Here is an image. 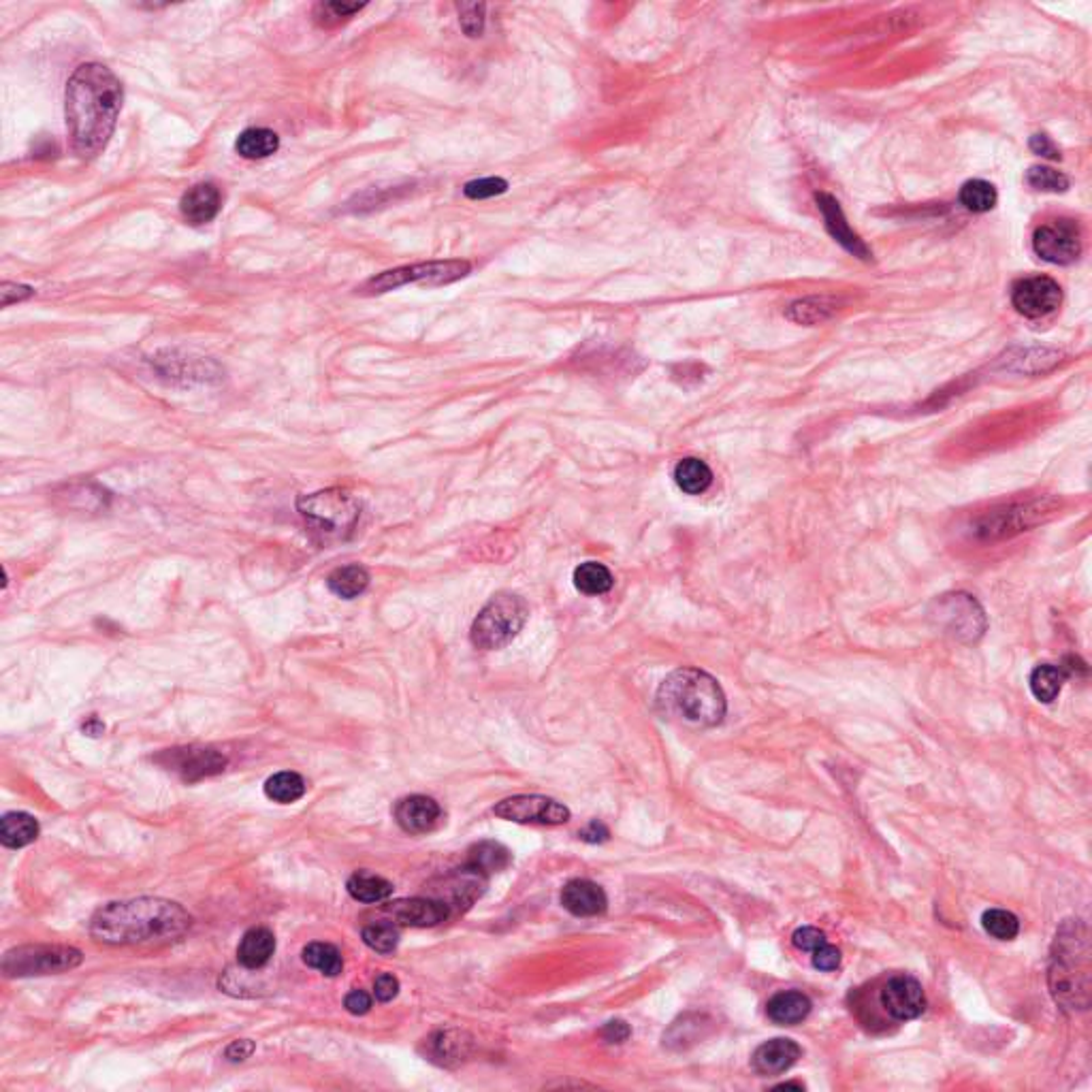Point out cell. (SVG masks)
<instances>
[{
    "instance_id": "obj_1",
    "label": "cell",
    "mask_w": 1092,
    "mask_h": 1092,
    "mask_svg": "<svg viewBox=\"0 0 1092 1092\" xmlns=\"http://www.w3.org/2000/svg\"><path fill=\"white\" fill-rule=\"evenodd\" d=\"M122 103L124 88L111 69L99 62L77 66L66 84V127L82 160H92L108 148Z\"/></svg>"
},
{
    "instance_id": "obj_2",
    "label": "cell",
    "mask_w": 1092,
    "mask_h": 1092,
    "mask_svg": "<svg viewBox=\"0 0 1092 1092\" xmlns=\"http://www.w3.org/2000/svg\"><path fill=\"white\" fill-rule=\"evenodd\" d=\"M192 917L167 898H133L109 903L92 915L90 934L108 945H169L182 939Z\"/></svg>"
},
{
    "instance_id": "obj_3",
    "label": "cell",
    "mask_w": 1092,
    "mask_h": 1092,
    "mask_svg": "<svg viewBox=\"0 0 1092 1092\" xmlns=\"http://www.w3.org/2000/svg\"><path fill=\"white\" fill-rule=\"evenodd\" d=\"M655 704L666 719L695 728L719 726L728 711L721 685L698 668H679L666 676L657 690Z\"/></svg>"
},
{
    "instance_id": "obj_4",
    "label": "cell",
    "mask_w": 1092,
    "mask_h": 1092,
    "mask_svg": "<svg viewBox=\"0 0 1092 1092\" xmlns=\"http://www.w3.org/2000/svg\"><path fill=\"white\" fill-rule=\"evenodd\" d=\"M1052 997L1065 1009L1090 1005V947L1086 926L1069 920L1056 933L1050 960Z\"/></svg>"
},
{
    "instance_id": "obj_5",
    "label": "cell",
    "mask_w": 1092,
    "mask_h": 1092,
    "mask_svg": "<svg viewBox=\"0 0 1092 1092\" xmlns=\"http://www.w3.org/2000/svg\"><path fill=\"white\" fill-rule=\"evenodd\" d=\"M529 619L525 597L512 592H499L491 597L472 623L470 641L476 649L497 651L510 644Z\"/></svg>"
},
{
    "instance_id": "obj_6",
    "label": "cell",
    "mask_w": 1092,
    "mask_h": 1092,
    "mask_svg": "<svg viewBox=\"0 0 1092 1092\" xmlns=\"http://www.w3.org/2000/svg\"><path fill=\"white\" fill-rule=\"evenodd\" d=\"M297 510L325 543L346 540L361 517V504L344 489H325L302 496L297 499Z\"/></svg>"
},
{
    "instance_id": "obj_7",
    "label": "cell",
    "mask_w": 1092,
    "mask_h": 1092,
    "mask_svg": "<svg viewBox=\"0 0 1092 1092\" xmlns=\"http://www.w3.org/2000/svg\"><path fill=\"white\" fill-rule=\"evenodd\" d=\"M472 272V265L468 260H429V263H417V265H403L398 269H389L380 276H374L361 286L363 295H382L395 291V288L405 284H427V286H442L457 282V279L466 278Z\"/></svg>"
},
{
    "instance_id": "obj_8",
    "label": "cell",
    "mask_w": 1092,
    "mask_h": 1092,
    "mask_svg": "<svg viewBox=\"0 0 1092 1092\" xmlns=\"http://www.w3.org/2000/svg\"><path fill=\"white\" fill-rule=\"evenodd\" d=\"M82 960V952L69 945H22L5 954L3 971L7 978H33L75 969Z\"/></svg>"
},
{
    "instance_id": "obj_9",
    "label": "cell",
    "mask_w": 1092,
    "mask_h": 1092,
    "mask_svg": "<svg viewBox=\"0 0 1092 1092\" xmlns=\"http://www.w3.org/2000/svg\"><path fill=\"white\" fill-rule=\"evenodd\" d=\"M936 611L933 617L936 623L945 627L947 634H952L959 641H978L985 630L983 611L980 604L966 594H952L943 595L934 602Z\"/></svg>"
},
{
    "instance_id": "obj_10",
    "label": "cell",
    "mask_w": 1092,
    "mask_h": 1092,
    "mask_svg": "<svg viewBox=\"0 0 1092 1092\" xmlns=\"http://www.w3.org/2000/svg\"><path fill=\"white\" fill-rule=\"evenodd\" d=\"M493 813L501 819L517 821V824H540V826H562L570 819V809L562 802L548 796L523 794L501 800L493 809Z\"/></svg>"
},
{
    "instance_id": "obj_11",
    "label": "cell",
    "mask_w": 1092,
    "mask_h": 1092,
    "mask_svg": "<svg viewBox=\"0 0 1092 1092\" xmlns=\"http://www.w3.org/2000/svg\"><path fill=\"white\" fill-rule=\"evenodd\" d=\"M1032 248L1035 253L1055 265H1069L1081 253V237L1076 222L1055 220L1041 225L1032 235Z\"/></svg>"
},
{
    "instance_id": "obj_12",
    "label": "cell",
    "mask_w": 1092,
    "mask_h": 1092,
    "mask_svg": "<svg viewBox=\"0 0 1092 1092\" xmlns=\"http://www.w3.org/2000/svg\"><path fill=\"white\" fill-rule=\"evenodd\" d=\"M1062 302V291L1056 279L1046 276L1024 278L1013 286L1011 303L1018 314L1027 318H1043L1058 310Z\"/></svg>"
},
{
    "instance_id": "obj_13",
    "label": "cell",
    "mask_w": 1092,
    "mask_h": 1092,
    "mask_svg": "<svg viewBox=\"0 0 1092 1092\" xmlns=\"http://www.w3.org/2000/svg\"><path fill=\"white\" fill-rule=\"evenodd\" d=\"M164 768H169L183 781H199L206 777H214L218 772L225 770L227 758L209 747H183V749H169L158 758Z\"/></svg>"
},
{
    "instance_id": "obj_14",
    "label": "cell",
    "mask_w": 1092,
    "mask_h": 1092,
    "mask_svg": "<svg viewBox=\"0 0 1092 1092\" xmlns=\"http://www.w3.org/2000/svg\"><path fill=\"white\" fill-rule=\"evenodd\" d=\"M882 1005L894 1020H915L926 1009V994L922 983L911 975H894L882 990Z\"/></svg>"
},
{
    "instance_id": "obj_15",
    "label": "cell",
    "mask_w": 1092,
    "mask_h": 1092,
    "mask_svg": "<svg viewBox=\"0 0 1092 1092\" xmlns=\"http://www.w3.org/2000/svg\"><path fill=\"white\" fill-rule=\"evenodd\" d=\"M384 911L393 917L395 924L427 929V926H438L447 920L449 905L438 901V898H401V901L386 905Z\"/></svg>"
},
{
    "instance_id": "obj_16",
    "label": "cell",
    "mask_w": 1092,
    "mask_h": 1092,
    "mask_svg": "<svg viewBox=\"0 0 1092 1092\" xmlns=\"http://www.w3.org/2000/svg\"><path fill=\"white\" fill-rule=\"evenodd\" d=\"M395 821L408 835H427L436 830L442 821V809L429 796H405L395 805Z\"/></svg>"
},
{
    "instance_id": "obj_17",
    "label": "cell",
    "mask_w": 1092,
    "mask_h": 1092,
    "mask_svg": "<svg viewBox=\"0 0 1092 1092\" xmlns=\"http://www.w3.org/2000/svg\"><path fill=\"white\" fill-rule=\"evenodd\" d=\"M222 195L220 188L211 182H201L183 192L180 199L182 218L192 227H203L220 214Z\"/></svg>"
},
{
    "instance_id": "obj_18",
    "label": "cell",
    "mask_w": 1092,
    "mask_h": 1092,
    "mask_svg": "<svg viewBox=\"0 0 1092 1092\" xmlns=\"http://www.w3.org/2000/svg\"><path fill=\"white\" fill-rule=\"evenodd\" d=\"M800 1055H802V1050L794 1039L777 1037V1039H770L766 1043H762V1046L753 1052L751 1065L760 1076H768V1078L770 1076H781V1074H786L788 1069L796 1065V1060L800 1058Z\"/></svg>"
},
{
    "instance_id": "obj_19",
    "label": "cell",
    "mask_w": 1092,
    "mask_h": 1092,
    "mask_svg": "<svg viewBox=\"0 0 1092 1092\" xmlns=\"http://www.w3.org/2000/svg\"><path fill=\"white\" fill-rule=\"evenodd\" d=\"M564 910L576 917L602 915L608 907L606 892L589 879H572L562 890Z\"/></svg>"
},
{
    "instance_id": "obj_20",
    "label": "cell",
    "mask_w": 1092,
    "mask_h": 1092,
    "mask_svg": "<svg viewBox=\"0 0 1092 1092\" xmlns=\"http://www.w3.org/2000/svg\"><path fill=\"white\" fill-rule=\"evenodd\" d=\"M472 1039L461 1031H438L425 1039L427 1058L442 1067H452L470 1055Z\"/></svg>"
},
{
    "instance_id": "obj_21",
    "label": "cell",
    "mask_w": 1092,
    "mask_h": 1092,
    "mask_svg": "<svg viewBox=\"0 0 1092 1092\" xmlns=\"http://www.w3.org/2000/svg\"><path fill=\"white\" fill-rule=\"evenodd\" d=\"M817 206L821 209V214H824L826 220V229L830 231V235H833L840 246L849 253L860 256V258H868V248L864 246V241L860 239L852 229H849L847 220L843 216V211H840L838 203L830 197V195H817Z\"/></svg>"
},
{
    "instance_id": "obj_22",
    "label": "cell",
    "mask_w": 1092,
    "mask_h": 1092,
    "mask_svg": "<svg viewBox=\"0 0 1092 1092\" xmlns=\"http://www.w3.org/2000/svg\"><path fill=\"white\" fill-rule=\"evenodd\" d=\"M274 952H276L274 933L269 929H263V926H258V929H250L244 936H241L237 947V960L244 969L250 971L263 969V966L272 960Z\"/></svg>"
},
{
    "instance_id": "obj_23",
    "label": "cell",
    "mask_w": 1092,
    "mask_h": 1092,
    "mask_svg": "<svg viewBox=\"0 0 1092 1092\" xmlns=\"http://www.w3.org/2000/svg\"><path fill=\"white\" fill-rule=\"evenodd\" d=\"M811 1007L813 1005H811L807 994L798 990H783L766 1003V1016L779 1027H794V1024L809 1018Z\"/></svg>"
},
{
    "instance_id": "obj_24",
    "label": "cell",
    "mask_w": 1092,
    "mask_h": 1092,
    "mask_svg": "<svg viewBox=\"0 0 1092 1092\" xmlns=\"http://www.w3.org/2000/svg\"><path fill=\"white\" fill-rule=\"evenodd\" d=\"M1043 510V506H1020V508H1009V510H1003V512H994V515L983 521L980 525V531H983L988 538L994 536H1007L1009 531H1022L1024 527H1029L1032 523H1037V517L1039 512Z\"/></svg>"
},
{
    "instance_id": "obj_25",
    "label": "cell",
    "mask_w": 1092,
    "mask_h": 1092,
    "mask_svg": "<svg viewBox=\"0 0 1092 1092\" xmlns=\"http://www.w3.org/2000/svg\"><path fill=\"white\" fill-rule=\"evenodd\" d=\"M38 837V824L33 815L19 813H7L0 819V840L9 849H19L31 845Z\"/></svg>"
},
{
    "instance_id": "obj_26",
    "label": "cell",
    "mask_w": 1092,
    "mask_h": 1092,
    "mask_svg": "<svg viewBox=\"0 0 1092 1092\" xmlns=\"http://www.w3.org/2000/svg\"><path fill=\"white\" fill-rule=\"evenodd\" d=\"M346 890L354 898V901L374 905V903L386 901V898L393 894V884L389 882V879H384L380 875H374L370 871H356L351 879H348Z\"/></svg>"
},
{
    "instance_id": "obj_27",
    "label": "cell",
    "mask_w": 1092,
    "mask_h": 1092,
    "mask_svg": "<svg viewBox=\"0 0 1092 1092\" xmlns=\"http://www.w3.org/2000/svg\"><path fill=\"white\" fill-rule=\"evenodd\" d=\"M674 482L688 496H700L713 485V472L702 459L688 457L674 466Z\"/></svg>"
},
{
    "instance_id": "obj_28",
    "label": "cell",
    "mask_w": 1092,
    "mask_h": 1092,
    "mask_svg": "<svg viewBox=\"0 0 1092 1092\" xmlns=\"http://www.w3.org/2000/svg\"><path fill=\"white\" fill-rule=\"evenodd\" d=\"M367 585H370V572H367L363 566L356 564L337 568L327 578V587L331 589V594L342 597V600H354V597H359L367 589Z\"/></svg>"
},
{
    "instance_id": "obj_29",
    "label": "cell",
    "mask_w": 1092,
    "mask_h": 1092,
    "mask_svg": "<svg viewBox=\"0 0 1092 1092\" xmlns=\"http://www.w3.org/2000/svg\"><path fill=\"white\" fill-rule=\"evenodd\" d=\"M279 150V137L269 129H246L235 141V152L246 160L269 158Z\"/></svg>"
},
{
    "instance_id": "obj_30",
    "label": "cell",
    "mask_w": 1092,
    "mask_h": 1092,
    "mask_svg": "<svg viewBox=\"0 0 1092 1092\" xmlns=\"http://www.w3.org/2000/svg\"><path fill=\"white\" fill-rule=\"evenodd\" d=\"M512 862V856L504 845L496 843V840H482V843L473 845L468 856V866L476 868L482 875L499 873L508 868Z\"/></svg>"
},
{
    "instance_id": "obj_31",
    "label": "cell",
    "mask_w": 1092,
    "mask_h": 1092,
    "mask_svg": "<svg viewBox=\"0 0 1092 1092\" xmlns=\"http://www.w3.org/2000/svg\"><path fill=\"white\" fill-rule=\"evenodd\" d=\"M574 587L585 595H602L613 589L615 578L604 564L585 562L574 570Z\"/></svg>"
},
{
    "instance_id": "obj_32",
    "label": "cell",
    "mask_w": 1092,
    "mask_h": 1092,
    "mask_svg": "<svg viewBox=\"0 0 1092 1092\" xmlns=\"http://www.w3.org/2000/svg\"><path fill=\"white\" fill-rule=\"evenodd\" d=\"M1062 683H1065V670H1062L1060 666H1052V664H1039L1037 668L1031 672L1029 679L1032 695L1043 704H1050L1058 698Z\"/></svg>"
},
{
    "instance_id": "obj_33",
    "label": "cell",
    "mask_w": 1092,
    "mask_h": 1092,
    "mask_svg": "<svg viewBox=\"0 0 1092 1092\" xmlns=\"http://www.w3.org/2000/svg\"><path fill=\"white\" fill-rule=\"evenodd\" d=\"M305 789V779L291 770L278 772V775L265 781V796L269 800L279 802V805H291V802L303 798Z\"/></svg>"
},
{
    "instance_id": "obj_34",
    "label": "cell",
    "mask_w": 1092,
    "mask_h": 1092,
    "mask_svg": "<svg viewBox=\"0 0 1092 1092\" xmlns=\"http://www.w3.org/2000/svg\"><path fill=\"white\" fill-rule=\"evenodd\" d=\"M303 962L321 971L327 978H337L344 971V959L340 950L331 943H310L303 947Z\"/></svg>"
},
{
    "instance_id": "obj_35",
    "label": "cell",
    "mask_w": 1092,
    "mask_h": 1092,
    "mask_svg": "<svg viewBox=\"0 0 1092 1092\" xmlns=\"http://www.w3.org/2000/svg\"><path fill=\"white\" fill-rule=\"evenodd\" d=\"M835 303L828 302V299H819V297H811V299H800V302L791 303L786 316L789 321H794L798 325H817L821 321H826L835 314Z\"/></svg>"
},
{
    "instance_id": "obj_36",
    "label": "cell",
    "mask_w": 1092,
    "mask_h": 1092,
    "mask_svg": "<svg viewBox=\"0 0 1092 1092\" xmlns=\"http://www.w3.org/2000/svg\"><path fill=\"white\" fill-rule=\"evenodd\" d=\"M960 203L962 206L975 211V214H983L997 206V190L990 182L985 180H971L966 182L960 190Z\"/></svg>"
},
{
    "instance_id": "obj_37",
    "label": "cell",
    "mask_w": 1092,
    "mask_h": 1092,
    "mask_svg": "<svg viewBox=\"0 0 1092 1092\" xmlns=\"http://www.w3.org/2000/svg\"><path fill=\"white\" fill-rule=\"evenodd\" d=\"M983 931L999 941H1013L1020 933L1018 917L1005 910H988L982 915Z\"/></svg>"
},
{
    "instance_id": "obj_38",
    "label": "cell",
    "mask_w": 1092,
    "mask_h": 1092,
    "mask_svg": "<svg viewBox=\"0 0 1092 1092\" xmlns=\"http://www.w3.org/2000/svg\"><path fill=\"white\" fill-rule=\"evenodd\" d=\"M365 3H318L314 7V22L323 28H333V26H340L342 22H348L352 15H356L365 9Z\"/></svg>"
},
{
    "instance_id": "obj_39",
    "label": "cell",
    "mask_w": 1092,
    "mask_h": 1092,
    "mask_svg": "<svg viewBox=\"0 0 1092 1092\" xmlns=\"http://www.w3.org/2000/svg\"><path fill=\"white\" fill-rule=\"evenodd\" d=\"M363 941L370 950L378 954H391L400 943V933L393 924H370L363 929Z\"/></svg>"
},
{
    "instance_id": "obj_40",
    "label": "cell",
    "mask_w": 1092,
    "mask_h": 1092,
    "mask_svg": "<svg viewBox=\"0 0 1092 1092\" xmlns=\"http://www.w3.org/2000/svg\"><path fill=\"white\" fill-rule=\"evenodd\" d=\"M457 12H459L461 31L466 33L470 38L480 36L482 31H485L487 7L482 3H459Z\"/></svg>"
},
{
    "instance_id": "obj_41",
    "label": "cell",
    "mask_w": 1092,
    "mask_h": 1092,
    "mask_svg": "<svg viewBox=\"0 0 1092 1092\" xmlns=\"http://www.w3.org/2000/svg\"><path fill=\"white\" fill-rule=\"evenodd\" d=\"M1027 182L1032 188L1048 192H1062L1069 188V180L1050 167H1031L1027 173Z\"/></svg>"
},
{
    "instance_id": "obj_42",
    "label": "cell",
    "mask_w": 1092,
    "mask_h": 1092,
    "mask_svg": "<svg viewBox=\"0 0 1092 1092\" xmlns=\"http://www.w3.org/2000/svg\"><path fill=\"white\" fill-rule=\"evenodd\" d=\"M508 190V182L501 180V178H482V180H472L468 182L466 186H463V195L472 201H482V199H491V197H497V195H504Z\"/></svg>"
},
{
    "instance_id": "obj_43",
    "label": "cell",
    "mask_w": 1092,
    "mask_h": 1092,
    "mask_svg": "<svg viewBox=\"0 0 1092 1092\" xmlns=\"http://www.w3.org/2000/svg\"><path fill=\"white\" fill-rule=\"evenodd\" d=\"M826 941H828L826 933L815 929V926H802V929L794 931V934H791V943L802 952H813Z\"/></svg>"
},
{
    "instance_id": "obj_44",
    "label": "cell",
    "mask_w": 1092,
    "mask_h": 1092,
    "mask_svg": "<svg viewBox=\"0 0 1092 1092\" xmlns=\"http://www.w3.org/2000/svg\"><path fill=\"white\" fill-rule=\"evenodd\" d=\"M811 954H813V966L819 971H837L840 966V950L835 945H830L828 941L824 945H819L817 950H813Z\"/></svg>"
},
{
    "instance_id": "obj_45",
    "label": "cell",
    "mask_w": 1092,
    "mask_h": 1092,
    "mask_svg": "<svg viewBox=\"0 0 1092 1092\" xmlns=\"http://www.w3.org/2000/svg\"><path fill=\"white\" fill-rule=\"evenodd\" d=\"M33 295H35V291L26 284H15V282L0 284V305L3 307H9V305L19 303V302H26V299H31Z\"/></svg>"
},
{
    "instance_id": "obj_46",
    "label": "cell",
    "mask_w": 1092,
    "mask_h": 1092,
    "mask_svg": "<svg viewBox=\"0 0 1092 1092\" xmlns=\"http://www.w3.org/2000/svg\"><path fill=\"white\" fill-rule=\"evenodd\" d=\"M398 992H400V982H398V978H395V975L382 973V975H378V978H376L374 997L378 999L380 1003L393 1001L395 997H398Z\"/></svg>"
},
{
    "instance_id": "obj_47",
    "label": "cell",
    "mask_w": 1092,
    "mask_h": 1092,
    "mask_svg": "<svg viewBox=\"0 0 1092 1092\" xmlns=\"http://www.w3.org/2000/svg\"><path fill=\"white\" fill-rule=\"evenodd\" d=\"M344 1007L352 1013V1016H365L372 1009V997L363 990H352L346 994Z\"/></svg>"
},
{
    "instance_id": "obj_48",
    "label": "cell",
    "mask_w": 1092,
    "mask_h": 1092,
    "mask_svg": "<svg viewBox=\"0 0 1092 1092\" xmlns=\"http://www.w3.org/2000/svg\"><path fill=\"white\" fill-rule=\"evenodd\" d=\"M600 1035L608 1043H623V1041H627V1037L632 1035V1031H630V1027H627V1022L613 1020V1022H608L606 1027L600 1031Z\"/></svg>"
},
{
    "instance_id": "obj_49",
    "label": "cell",
    "mask_w": 1092,
    "mask_h": 1092,
    "mask_svg": "<svg viewBox=\"0 0 1092 1092\" xmlns=\"http://www.w3.org/2000/svg\"><path fill=\"white\" fill-rule=\"evenodd\" d=\"M255 1050H256L255 1041H250V1039H237V1041L231 1043V1046L225 1050V1056H227V1060H231V1062H244L246 1058H250V1056L255 1055Z\"/></svg>"
},
{
    "instance_id": "obj_50",
    "label": "cell",
    "mask_w": 1092,
    "mask_h": 1092,
    "mask_svg": "<svg viewBox=\"0 0 1092 1092\" xmlns=\"http://www.w3.org/2000/svg\"><path fill=\"white\" fill-rule=\"evenodd\" d=\"M578 837L587 840V843H604V840H608V837H611V833H608V828L602 824V821H592V824L578 833Z\"/></svg>"
},
{
    "instance_id": "obj_51",
    "label": "cell",
    "mask_w": 1092,
    "mask_h": 1092,
    "mask_svg": "<svg viewBox=\"0 0 1092 1092\" xmlns=\"http://www.w3.org/2000/svg\"><path fill=\"white\" fill-rule=\"evenodd\" d=\"M1031 148L1035 150L1041 157H1048V158H1058V150L1055 148V143H1052L1046 134H1035V137L1031 139Z\"/></svg>"
},
{
    "instance_id": "obj_52",
    "label": "cell",
    "mask_w": 1092,
    "mask_h": 1092,
    "mask_svg": "<svg viewBox=\"0 0 1092 1092\" xmlns=\"http://www.w3.org/2000/svg\"><path fill=\"white\" fill-rule=\"evenodd\" d=\"M82 730H84L85 734H88V737H101V734L105 732V726H103V723H101L99 719H96V717H90L88 721L84 723Z\"/></svg>"
},
{
    "instance_id": "obj_53",
    "label": "cell",
    "mask_w": 1092,
    "mask_h": 1092,
    "mask_svg": "<svg viewBox=\"0 0 1092 1092\" xmlns=\"http://www.w3.org/2000/svg\"><path fill=\"white\" fill-rule=\"evenodd\" d=\"M783 1088H798V1090H802V1088H805V1086H802V1084H800V1081H786V1084H779V1086H775V1090H783Z\"/></svg>"
}]
</instances>
